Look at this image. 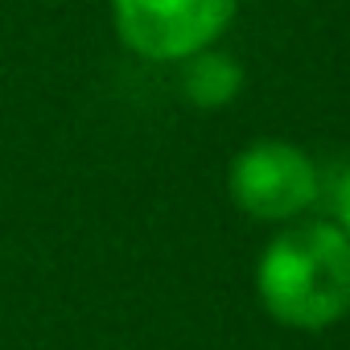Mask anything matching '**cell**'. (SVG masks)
<instances>
[{"label":"cell","instance_id":"cell-2","mask_svg":"<svg viewBox=\"0 0 350 350\" xmlns=\"http://www.w3.org/2000/svg\"><path fill=\"white\" fill-rule=\"evenodd\" d=\"M239 0H111L116 33L152 62H182L231 25Z\"/></svg>","mask_w":350,"mask_h":350},{"label":"cell","instance_id":"cell-5","mask_svg":"<svg viewBox=\"0 0 350 350\" xmlns=\"http://www.w3.org/2000/svg\"><path fill=\"white\" fill-rule=\"evenodd\" d=\"M329 202H334V219H338V227L350 235V169H342L338 178H334V186H329Z\"/></svg>","mask_w":350,"mask_h":350},{"label":"cell","instance_id":"cell-3","mask_svg":"<svg viewBox=\"0 0 350 350\" xmlns=\"http://www.w3.org/2000/svg\"><path fill=\"white\" fill-rule=\"evenodd\" d=\"M317 190V165L284 140H260L231 165V198L256 219H293L313 206Z\"/></svg>","mask_w":350,"mask_h":350},{"label":"cell","instance_id":"cell-1","mask_svg":"<svg viewBox=\"0 0 350 350\" xmlns=\"http://www.w3.org/2000/svg\"><path fill=\"white\" fill-rule=\"evenodd\" d=\"M264 309L293 329H325L350 309V235L301 223L268 243L256 268Z\"/></svg>","mask_w":350,"mask_h":350},{"label":"cell","instance_id":"cell-4","mask_svg":"<svg viewBox=\"0 0 350 350\" xmlns=\"http://www.w3.org/2000/svg\"><path fill=\"white\" fill-rule=\"evenodd\" d=\"M182 95L194 107H227L239 91H243V70L231 54H215V50H198L190 58H182Z\"/></svg>","mask_w":350,"mask_h":350}]
</instances>
